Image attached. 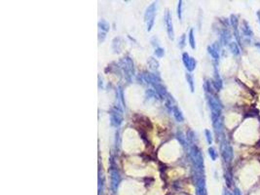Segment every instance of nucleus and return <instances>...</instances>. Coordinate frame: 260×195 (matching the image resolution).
<instances>
[{
    "instance_id": "obj_17",
    "label": "nucleus",
    "mask_w": 260,
    "mask_h": 195,
    "mask_svg": "<svg viewBox=\"0 0 260 195\" xmlns=\"http://www.w3.org/2000/svg\"><path fill=\"white\" fill-rule=\"evenodd\" d=\"M177 139L178 141H179L180 144H181V146H182L183 147H185V146H186V144H187L186 138H185V136H184V135H183L182 133L179 132V131H178V132L177 133Z\"/></svg>"
},
{
    "instance_id": "obj_9",
    "label": "nucleus",
    "mask_w": 260,
    "mask_h": 195,
    "mask_svg": "<svg viewBox=\"0 0 260 195\" xmlns=\"http://www.w3.org/2000/svg\"><path fill=\"white\" fill-rule=\"evenodd\" d=\"M211 119H212V125H213L215 131L217 134H219L222 131V119L221 116L218 114L211 113Z\"/></svg>"
},
{
    "instance_id": "obj_6",
    "label": "nucleus",
    "mask_w": 260,
    "mask_h": 195,
    "mask_svg": "<svg viewBox=\"0 0 260 195\" xmlns=\"http://www.w3.org/2000/svg\"><path fill=\"white\" fill-rule=\"evenodd\" d=\"M164 22H165V24H166V26H167L168 35H169L170 39L173 40V38H174V32H173V26H172V16H170V14L169 11H167L166 14H165Z\"/></svg>"
},
{
    "instance_id": "obj_28",
    "label": "nucleus",
    "mask_w": 260,
    "mask_h": 195,
    "mask_svg": "<svg viewBox=\"0 0 260 195\" xmlns=\"http://www.w3.org/2000/svg\"><path fill=\"white\" fill-rule=\"evenodd\" d=\"M257 17H258V21H259V24H260V11L257 12Z\"/></svg>"
},
{
    "instance_id": "obj_29",
    "label": "nucleus",
    "mask_w": 260,
    "mask_h": 195,
    "mask_svg": "<svg viewBox=\"0 0 260 195\" xmlns=\"http://www.w3.org/2000/svg\"><path fill=\"white\" fill-rule=\"evenodd\" d=\"M256 46L258 47V48H260V43H257V44H256Z\"/></svg>"
},
{
    "instance_id": "obj_8",
    "label": "nucleus",
    "mask_w": 260,
    "mask_h": 195,
    "mask_svg": "<svg viewBox=\"0 0 260 195\" xmlns=\"http://www.w3.org/2000/svg\"><path fill=\"white\" fill-rule=\"evenodd\" d=\"M222 151V156L224 158L225 162H230L233 158V149H232L231 146L229 143H223L221 147Z\"/></svg>"
},
{
    "instance_id": "obj_3",
    "label": "nucleus",
    "mask_w": 260,
    "mask_h": 195,
    "mask_svg": "<svg viewBox=\"0 0 260 195\" xmlns=\"http://www.w3.org/2000/svg\"><path fill=\"white\" fill-rule=\"evenodd\" d=\"M123 122V111L119 107H113L110 111V123L113 127H119Z\"/></svg>"
},
{
    "instance_id": "obj_24",
    "label": "nucleus",
    "mask_w": 260,
    "mask_h": 195,
    "mask_svg": "<svg viewBox=\"0 0 260 195\" xmlns=\"http://www.w3.org/2000/svg\"><path fill=\"white\" fill-rule=\"evenodd\" d=\"M149 65H150V66H151V68H153V69L158 68V66H159L158 62H157V61H156V60H154V58H150V60H149Z\"/></svg>"
},
{
    "instance_id": "obj_5",
    "label": "nucleus",
    "mask_w": 260,
    "mask_h": 195,
    "mask_svg": "<svg viewBox=\"0 0 260 195\" xmlns=\"http://www.w3.org/2000/svg\"><path fill=\"white\" fill-rule=\"evenodd\" d=\"M208 102L209 105L211 109V113L218 114L221 115V110H222V105L220 104V102L213 96H209L208 98Z\"/></svg>"
},
{
    "instance_id": "obj_25",
    "label": "nucleus",
    "mask_w": 260,
    "mask_h": 195,
    "mask_svg": "<svg viewBox=\"0 0 260 195\" xmlns=\"http://www.w3.org/2000/svg\"><path fill=\"white\" fill-rule=\"evenodd\" d=\"M177 16H178V18H179V20H181V18H182V1H178Z\"/></svg>"
},
{
    "instance_id": "obj_27",
    "label": "nucleus",
    "mask_w": 260,
    "mask_h": 195,
    "mask_svg": "<svg viewBox=\"0 0 260 195\" xmlns=\"http://www.w3.org/2000/svg\"><path fill=\"white\" fill-rule=\"evenodd\" d=\"M194 136H195V133L193 132V131H189L188 134H187V139H188L190 141H194Z\"/></svg>"
},
{
    "instance_id": "obj_13",
    "label": "nucleus",
    "mask_w": 260,
    "mask_h": 195,
    "mask_svg": "<svg viewBox=\"0 0 260 195\" xmlns=\"http://www.w3.org/2000/svg\"><path fill=\"white\" fill-rule=\"evenodd\" d=\"M230 38H231V33H230V31H229V30H227V29H224L222 31V33H221V41L223 42V44H228V42H229V40H230Z\"/></svg>"
},
{
    "instance_id": "obj_10",
    "label": "nucleus",
    "mask_w": 260,
    "mask_h": 195,
    "mask_svg": "<svg viewBox=\"0 0 260 195\" xmlns=\"http://www.w3.org/2000/svg\"><path fill=\"white\" fill-rule=\"evenodd\" d=\"M153 88L155 89V92L157 93V95H159L160 97L164 98V99H166L167 96H168V92L166 90V88L164 87L163 85L161 84V83H157V84H153Z\"/></svg>"
},
{
    "instance_id": "obj_16",
    "label": "nucleus",
    "mask_w": 260,
    "mask_h": 195,
    "mask_svg": "<svg viewBox=\"0 0 260 195\" xmlns=\"http://www.w3.org/2000/svg\"><path fill=\"white\" fill-rule=\"evenodd\" d=\"M99 29H101V31H104L105 33L109 30V24L107 23L104 20H101V21L99 23Z\"/></svg>"
},
{
    "instance_id": "obj_23",
    "label": "nucleus",
    "mask_w": 260,
    "mask_h": 195,
    "mask_svg": "<svg viewBox=\"0 0 260 195\" xmlns=\"http://www.w3.org/2000/svg\"><path fill=\"white\" fill-rule=\"evenodd\" d=\"M205 135H206V141H208L209 144H211L212 143V136H211V133L209 130H205Z\"/></svg>"
},
{
    "instance_id": "obj_15",
    "label": "nucleus",
    "mask_w": 260,
    "mask_h": 195,
    "mask_svg": "<svg viewBox=\"0 0 260 195\" xmlns=\"http://www.w3.org/2000/svg\"><path fill=\"white\" fill-rule=\"evenodd\" d=\"M229 49L230 51L233 53L234 55H239L240 54V48L238 46V44L236 42H230L229 43Z\"/></svg>"
},
{
    "instance_id": "obj_2",
    "label": "nucleus",
    "mask_w": 260,
    "mask_h": 195,
    "mask_svg": "<svg viewBox=\"0 0 260 195\" xmlns=\"http://www.w3.org/2000/svg\"><path fill=\"white\" fill-rule=\"evenodd\" d=\"M156 8H157V3L154 2L147 8L146 12H145L144 19L146 22L147 26V30L150 31L152 29L153 26H154V20H155V13H156Z\"/></svg>"
},
{
    "instance_id": "obj_19",
    "label": "nucleus",
    "mask_w": 260,
    "mask_h": 195,
    "mask_svg": "<svg viewBox=\"0 0 260 195\" xmlns=\"http://www.w3.org/2000/svg\"><path fill=\"white\" fill-rule=\"evenodd\" d=\"M189 44L192 49H195L196 44H195V37H194V31H193V29H190L189 31Z\"/></svg>"
},
{
    "instance_id": "obj_14",
    "label": "nucleus",
    "mask_w": 260,
    "mask_h": 195,
    "mask_svg": "<svg viewBox=\"0 0 260 195\" xmlns=\"http://www.w3.org/2000/svg\"><path fill=\"white\" fill-rule=\"evenodd\" d=\"M208 51L209 53L211 54V56L213 58H215V60H218L219 58V54H218V50H217L216 48L213 46H209L208 47Z\"/></svg>"
},
{
    "instance_id": "obj_4",
    "label": "nucleus",
    "mask_w": 260,
    "mask_h": 195,
    "mask_svg": "<svg viewBox=\"0 0 260 195\" xmlns=\"http://www.w3.org/2000/svg\"><path fill=\"white\" fill-rule=\"evenodd\" d=\"M123 71H124L125 78L129 82L131 81L132 77L135 73V68H133V63L131 58H124V65H123Z\"/></svg>"
},
{
    "instance_id": "obj_11",
    "label": "nucleus",
    "mask_w": 260,
    "mask_h": 195,
    "mask_svg": "<svg viewBox=\"0 0 260 195\" xmlns=\"http://www.w3.org/2000/svg\"><path fill=\"white\" fill-rule=\"evenodd\" d=\"M170 110L172 112L173 116H174V118L177 119V121H178V122H183V120H184L183 114H182V112H181V110L179 109V108L177 107V105H172V107L170 108Z\"/></svg>"
},
{
    "instance_id": "obj_22",
    "label": "nucleus",
    "mask_w": 260,
    "mask_h": 195,
    "mask_svg": "<svg viewBox=\"0 0 260 195\" xmlns=\"http://www.w3.org/2000/svg\"><path fill=\"white\" fill-rule=\"evenodd\" d=\"M155 55H156V57L162 58L165 55V50L163 48H161V47H157V48L155 49Z\"/></svg>"
},
{
    "instance_id": "obj_12",
    "label": "nucleus",
    "mask_w": 260,
    "mask_h": 195,
    "mask_svg": "<svg viewBox=\"0 0 260 195\" xmlns=\"http://www.w3.org/2000/svg\"><path fill=\"white\" fill-rule=\"evenodd\" d=\"M111 182H112L113 188H116L118 186V183L120 182V175L117 171L111 172Z\"/></svg>"
},
{
    "instance_id": "obj_26",
    "label": "nucleus",
    "mask_w": 260,
    "mask_h": 195,
    "mask_svg": "<svg viewBox=\"0 0 260 195\" xmlns=\"http://www.w3.org/2000/svg\"><path fill=\"white\" fill-rule=\"evenodd\" d=\"M185 34H182L181 35V37L179 38V40H178V46L180 47V48H183L184 46H185Z\"/></svg>"
},
{
    "instance_id": "obj_1",
    "label": "nucleus",
    "mask_w": 260,
    "mask_h": 195,
    "mask_svg": "<svg viewBox=\"0 0 260 195\" xmlns=\"http://www.w3.org/2000/svg\"><path fill=\"white\" fill-rule=\"evenodd\" d=\"M190 154H191V158L194 163L195 168L198 172L203 173L204 172V157L203 154L201 152V150L198 148L196 146H193L190 149Z\"/></svg>"
},
{
    "instance_id": "obj_7",
    "label": "nucleus",
    "mask_w": 260,
    "mask_h": 195,
    "mask_svg": "<svg viewBox=\"0 0 260 195\" xmlns=\"http://www.w3.org/2000/svg\"><path fill=\"white\" fill-rule=\"evenodd\" d=\"M182 62L185 65V68H187L188 71H193L196 68V61H195L194 58L190 57V56L187 54V53H183L182 54Z\"/></svg>"
},
{
    "instance_id": "obj_18",
    "label": "nucleus",
    "mask_w": 260,
    "mask_h": 195,
    "mask_svg": "<svg viewBox=\"0 0 260 195\" xmlns=\"http://www.w3.org/2000/svg\"><path fill=\"white\" fill-rule=\"evenodd\" d=\"M186 80H187V82H188V84H189V87H190V90H191V92H194V90H195L194 79H193V76H192L191 73H186Z\"/></svg>"
},
{
    "instance_id": "obj_20",
    "label": "nucleus",
    "mask_w": 260,
    "mask_h": 195,
    "mask_svg": "<svg viewBox=\"0 0 260 195\" xmlns=\"http://www.w3.org/2000/svg\"><path fill=\"white\" fill-rule=\"evenodd\" d=\"M243 30H244V33L247 36H252V31H251V29H250V26H248V24L247 22H244V26H243Z\"/></svg>"
},
{
    "instance_id": "obj_21",
    "label": "nucleus",
    "mask_w": 260,
    "mask_h": 195,
    "mask_svg": "<svg viewBox=\"0 0 260 195\" xmlns=\"http://www.w3.org/2000/svg\"><path fill=\"white\" fill-rule=\"evenodd\" d=\"M209 156H211V158L212 160H216V158H217V153H216V151H215V149L213 148V147H209Z\"/></svg>"
}]
</instances>
